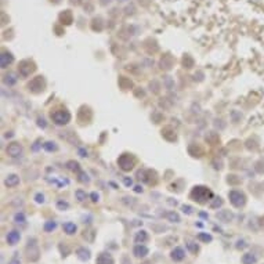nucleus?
Segmentation results:
<instances>
[{
	"mask_svg": "<svg viewBox=\"0 0 264 264\" xmlns=\"http://www.w3.org/2000/svg\"><path fill=\"white\" fill-rule=\"evenodd\" d=\"M118 2H126V0H118Z\"/></svg>",
	"mask_w": 264,
	"mask_h": 264,
	"instance_id": "79ce46f5",
	"label": "nucleus"
},
{
	"mask_svg": "<svg viewBox=\"0 0 264 264\" xmlns=\"http://www.w3.org/2000/svg\"><path fill=\"white\" fill-rule=\"evenodd\" d=\"M191 198H192L194 201H196L198 203H205V202H207L210 198H213V194H212V191L209 188H206V187L198 185L192 190Z\"/></svg>",
	"mask_w": 264,
	"mask_h": 264,
	"instance_id": "f257e3e1",
	"label": "nucleus"
},
{
	"mask_svg": "<svg viewBox=\"0 0 264 264\" xmlns=\"http://www.w3.org/2000/svg\"><path fill=\"white\" fill-rule=\"evenodd\" d=\"M14 220H15V223H25V216H24V213H17L15 216H14Z\"/></svg>",
	"mask_w": 264,
	"mask_h": 264,
	"instance_id": "b1692460",
	"label": "nucleus"
},
{
	"mask_svg": "<svg viewBox=\"0 0 264 264\" xmlns=\"http://www.w3.org/2000/svg\"><path fill=\"white\" fill-rule=\"evenodd\" d=\"M39 248H37V244H36V239L35 238H30L28 239V245H26V259L29 261H36L39 260Z\"/></svg>",
	"mask_w": 264,
	"mask_h": 264,
	"instance_id": "f03ea898",
	"label": "nucleus"
},
{
	"mask_svg": "<svg viewBox=\"0 0 264 264\" xmlns=\"http://www.w3.org/2000/svg\"><path fill=\"white\" fill-rule=\"evenodd\" d=\"M57 227V223H55V221H47L46 224H44V231L46 232H50V231H53L54 228Z\"/></svg>",
	"mask_w": 264,
	"mask_h": 264,
	"instance_id": "5701e85b",
	"label": "nucleus"
},
{
	"mask_svg": "<svg viewBox=\"0 0 264 264\" xmlns=\"http://www.w3.org/2000/svg\"><path fill=\"white\" fill-rule=\"evenodd\" d=\"M256 261H257V257L253 253H245L242 256V264H255Z\"/></svg>",
	"mask_w": 264,
	"mask_h": 264,
	"instance_id": "f3484780",
	"label": "nucleus"
},
{
	"mask_svg": "<svg viewBox=\"0 0 264 264\" xmlns=\"http://www.w3.org/2000/svg\"><path fill=\"white\" fill-rule=\"evenodd\" d=\"M57 207L60 210H67L69 207V205H68V202H62V201H60V202H57Z\"/></svg>",
	"mask_w": 264,
	"mask_h": 264,
	"instance_id": "cd10ccee",
	"label": "nucleus"
},
{
	"mask_svg": "<svg viewBox=\"0 0 264 264\" xmlns=\"http://www.w3.org/2000/svg\"><path fill=\"white\" fill-rule=\"evenodd\" d=\"M76 255H78V257L82 260V261H87L90 259V250L86 248H79L78 252H76Z\"/></svg>",
	"mask_w": 264,
	"mask_h": 264,
	"instance_id": "dca6fc26",
	"label": "nucleus"
},
{
	"mask_svg": "<svg viewBox=\"0 0 264 264\" xmlns=\"http://www.w3.org/2000/svg\"><path fill=\"white\" fill-rule=\"evenodd\" d=\"M134 241L137 242V244H144V242H147L148 241L147 231H138L137 234H135V237H134Z\"/></svg>",
	"mask_w": 264,
	"mask_h": 264,
	"instance_id": "a211bd4d",
	"label": "nucleus"
},
{
	"mask_svg": "<svg viewBox=\"0 0 264 264\" xmlns=\"http://www.w3.org/2000/svg\"><path fill=\"white\" fill-rule=\"evenodd\" d=\"M4 184H6L7 187H15V185H18V184H19V177L17 176V174H10V176H7Z\"/></svg>",
	"mask_w": 264,
	"mask_h": 264,
	"instance_id": "2eb2a0df",
	"label": "nucleus"
},
{
	"mask_svg": "<svg viewBox=\"0 0 264 264\" xmlns=\"http://www.w3.org/2000/svg\"><path fill=\"white\" fill-rule=\"evenodd\" d=\"M44 148H46L47 151H55V149H57V145H55V142H46V144H44Z\"/></svg>",
	"mask_w": 264,
	"mask_h": 264,
	"instance_id": "bb28decb",
	"label": "nucleus"
},
{
	"mask_svg": "<svg viewBox=\"0 0 264 264\" xmlns=\"http://www.w3.org/2000/svg\"><path fill=\"white\" fill-rule=\"evenodd\" d=\"M216 217L220 221H223V223H230V221L232 220V217H234V214H232L230 210H220L216 214Z\"/></svg>",
	"mask_w": 264,
	"mask_h": 264,
	"instance_id": "9d476101",
	"label": "nucleus"
},
{
	"mask_svg": "<svg viewBox=\"0 0 264 264\" xmlns=\"http://www.w3.org/2000/svg\"><path fill=\"white\" fill-rule=\"evenodd\" d=\"M123 181H124V184H126L127 187H129V185H131V184H133V181H131V180H129V179H124Z\"/></svg>",
	"mask_w": 264,
	"mask_h": 264,
	"instance_id": "f704fd0d",
	"label": "nucleus"
},
{
	"mask_svg": "<svg viewBox=\"0 0 264 264\" xmlns=\"http://www.w3.org/2000/svg\"><path fill=\"white\" fill-rule=\"evenodd\" d=\"M8 264H21V261L18 259H13V260H10V261H8Z\"/></svg>",
	"mask_w": 264,
	"mask_h": 264,
	"instance_id": "72a5a7b5",
	"label": "nucleus"
},
{
	"mask_svg": "<svg viewBox=\"0 0 264 264\" xmlns=\"http://www.w3.org/2000/svg\"><path fill=\"white\" fill-rule=\"evenodd\" d=\"M91 198H93V201H94V202H97V201H98V195H97L96 192L91 194Z\"/></svg>",
	"mask_w": 264,
	"mask_h": 264,
	"instance_id": "c9c22d12",
	"label": "nucleus"
},
{
	"mask_svg": "<svg viewBox=\"0 0 264 264\" xmlns=\"http://www.w3.org/2000/svg\"><path fill=\"white\" fill-rule=\"evenodd\" d=\"M122 263H123V264H131V261H130V260L127 259V257H123V259H122Z\"/></svg>",
	"mask_w": 264,
	"mask_h": 264,
	"instance_id": "e433bc0d",
	"label": "nucleus"
},
{
	"mask_svg": "<svg viewBox=\"0 0 264 264\" xmlns=\"http://www.w3.org/2000/svg\"><path fill=\"white\" fill-rule=\"evenodd\" d=\"M183 210H184V213H187V214H191V213H192V207H191V206H187V205H184V206H183Z\"/></svg>",
	"mask_w": 264,
	"mask_h": 264,
	"instance_id": "2f4dec72",
	"label": "nucleus"
},
{
	"mask_svg": "<svg viewBox=\"0 0 264 264\" xmlns=\"http://www.w3.org/2000/svg\"><path fill=\"white\" fill-rule=\"evenodd\" d=\"M68 168L71 170H79V165L76 162H68Z\"/></svg>",
	"mask_w": 264,
	"mask_h": 264,
	"instance_id": "c756f323",
	"label": "nucleus"
},
{
	"mask_svg": "<svg viewBox=\"0 0 264 264\" xmlns=\"http://www.w3.org/2000/svg\"><path fill=\"white\" fill-rule=\"evenodd\" d=\"M7 154L11 158H17L22 154V145L18 144V142H11V144L7 147Z\"/></svg>",
	"mask_w": 264,
	"mask_h": 264,
	"instance_id": "0eeeda50",
	"label": "nucleus"
},
{
	"mask_svg": "<svg viewBox=\"0 0 264 264\" xmlns=\"http://www.w3.org/2000/svg\"><path fill=\"white\" fill-rule=\"evenodd\" d=\"M115 263V260H113V257L109 255V253H100L98 255V257H97L96 260V264H113Z\"/></svg>",
	"mask_w": 264,
	"mask_h": 264,
	"instance_id": "1a4fd4ad",
	"label": "nucleus"
},
{
	"mask_svg": "<svg viewBox=\"0 0 264 264\" xmlns=\"http://www.w3.org/2000/svg\"><path fill=\"white\" fill-rule=\"evenodd\" d=\"M109 2H111V0H102L101 3H102V4H107V3H109Z\"/></svg>",
	"mask_w": 264,
	"mask_h": 264,
	"instance_id": "ea45409f",
	"label": "nucleus"
},
{
	"mask_svg": "<svg viewBox=\"0 0 264 264\" xmlns=\"http://www.w3.org/2000/svg\"><path fill=\"white\" fill-rule=\"evenodd\" d=\"M28 87H29V90H32L33 93L41 91V90L44 89V79L41 78V76H37L36 79H33V80L28 85Z\"/></svg>",
	"mask_w": 264,
	"mask_h": 264,
	"instance_id": "423d86ee",
	"label": "nucleus"
},
{
	"mask_svg": "<svg viewBox=\"0 0 264 264\" xmlns=\"http://www.w3.org/2000/svg\"><path fill=\"white\" fill-rule=\"evenodd\" d=\"M142 264H152L151 261H145V263H142Z\"/></svg>",
	"mask_w": 264,
	"mask_h": 264,
	"instance_id": "a19ab883",
	"label": "nucleus"
},
{
	"mask_svg": "<svg viewBox=\"0 0 264 264\" xmlns=\"http://www.w3.org/2000/svg\"><path fill=\"white\" fill-rule=\"evenodd\" d=\"M33 62L30 61H22L21 62V67H19V74L22 76H29L33 72Z\"/></svg>",
	"mask_w": 264,
	"mask_h": 264,
	"instance_id": "6e6552de",
	"label": "nucleus"
},
{
	"mask_svg": "<svg viewBox=\"0 0 264 264\" xmlns=\"http://www.w3.org/2000/svg\"><path fill=\"white\" fill-rule=\"evenodd\" d=\"M134 162L135 161H134L133 156H130L127 154H123L119 159H118V163H119L120 169L124 170V172H130V170L134 168Z\"/></svg>",
	"mask_w": 264,
	"mask_h": 264,
	"instance_id": "39448f33",
	"label": "nucleus"
},
{
	"mask_svg": "<svg viewBox=\"0 0 264 264\" xmlns=\"http://www.w3.org/2000/svg\"><path fill=\"white\" fill-rule=\"evenodd\" d=\"M51 118H53L54 123L58 124V126H64V124H67L69 120H71V113L68 112V111H55L54 113H51Z\"/></svg>",
	"mask_w": 264,
	"mask_h": 264,
	"instance_id": "7ed1b4c3",
	"label": "nucleus"
},
{
	"mask_svg": "<svg viewBox=\"0 0 264 264\" xmlns=\"http://www.w3.org/2000/svg\"><path fill=\"white\" fill-rule=\"evenodd\" d=\"M75 195H76V198H78V201H85V199H86V192H83L82 190H78V191H76Z\"/></svg>",
	"mask_w": 264,
	"mask_h": 264,
	"instance_id": "a878e982",
	"label": "nucleus"
},
{
	"mask_svg": "<svg viewBox=\"0 0 264 264\" xmlns=\"http://www.w3.org/2000/svg\"><path fill=\"white\" fill-rule=\"evenodd\" d=\"M35 201H36L37 203H43L44 202V195H41V194H37V195L35 196Z\"/></svg>",
	"mask_w": 264,
	"mask_h": 264,
	"instance_id": "7c9ffc66",
	"label": "nucleus"
},
{
	"mask_svg": "<svg viewBox=\"0 0 264 264\" xmlns=\"http://www.w3.org/2000/svg\"><path fill=\"white\" fill-rule=\"evenodd\" d=\"M3 82H4V85H7V86H13V85H15L17 78L14 74H7L4 78H3Z\"/></svg>",
	"mask_w": 264,
	"mask_h": 264,
	"instance_id": "aec40b11",
	"label": "nucleus"
},
{
	"mask_svg": "<svg viewBox=\"0 0 264 264\" xmlns=\"http://www.w3.org/2000/svg\"><path fill=\"white\" fill-rule=\"evenodd\" d=\"M39 126H41V127H46V123H44V120H43V119H39Z\"/></svg>",
	"mask_w": 264,
	"mask_h": 264,
	"instance_id": "4c0bfd02",
	"label": "nucleus"
},
{
	"mask_svg": "<svg viewBox=\"0 0 264 264\" xmlns=\"http://www.w3.org/2000/svg\"><path fill=\"white\" fill-rule=\"evenodd\" d=\"M187 248H188L192 253H198V250H199L198 245H196V244H194V242H188V244H187Z\"/></svg>",
	"mask_w": 264,
	"mask_h": 264,
	"instance_id": "393cba45",
	"label": "nucleus"
},
{
	"mask_svg": "<svg viewBox=\"0 0 264 264\" xmlns=\"http://www.w3.org/2000/svg\"><path fill=\"white\" fill-rule=\"evenodd\" d=\"M80 181H89L87 174H85V173H80Z\"/></svg>",
	"mask_w": 264,
	"mask_h": 264,
	"instance_id": "473e14b6",
	"label": "nucleus"
},
{
	"mask_svg": "<svg viewBox=\"0 0 264 264\" xmlns=\"http://www.w3.org/2000/svg\"><path fill=\"white\" fill-rule=\"evenodd\" d=\"M62 228H64L65 234H68V235H72V234H75V232H76L75 223H65L64 225H62Z\"/></svg>",
	"mask_w": 264,
	"mask_h": 264,
	"instance_id": "6ab92c4d",
	"label": "nucleus"
},
{
	"mask_svg": "<svg viewBox=\"0 0 264 264\" xmlns=\"http://www.w3.org/2000/svg\"><path fill=\"white\" fill-rule=\"evenodd\" d=\"M221 205H223V201H221L220 198H216V201H214V202L212 203L210 206H212V207H213V209H214V207H218V206H221Z\"/></svg>",
	"mask_w": 264,
	"mask_h": 264,
	"instance_id": "c85d7f7f",
	"label": "nucleus"
},
{
	"mask_svg": "<svg viewBox=\"0 0 264 264\" xmlns=\"http://www.w3.org/2000/svg\"><path fill=\"white\" fill-rule=\"evenodd\" d=\"M135 191H137V192H140V191H142V188H141V187H135Z\"/></svg>",
	"mask_w": 264,
	"mask_h": 264,
	"instance_id": "58836bf2",
	"label": "nucleus"
},
{
	"mask_svg": "<svg viewBox=\"0 0 264 264\" xmlns=\"http://www.w3.org/2000/svg\"><path fill=\"white\" fill-rule=\"evenodd\" d=\"M198 239L199 241L205 242V244H207V242H212V235L210 234H205V232H201V234H198Z\"/></svg>",
	"mask_w": 264,
	"mask_h": 264,
	"instance_id": "412c9836",
	"label": "nucleus"
},
{
	"mask_svg": "<svg viewBox=\"0 0 264 264\" xmlns=\"http://www.w3.org/2000/svg\"><path fill=\"white\" fill-rule=\"evenodd\" d=\"M228 196H230V202L234 205L235 207H242L246 202V198L244 195V192H241V191H230V194H228Z\"/></svg>",
	"mask_w": 264,
	"mask_h": 264,
	"instance_id": "20e7f679",
	"label": "nucleus"
},
{
	"mask_svg": "<svg viewBox=\"0 0 264 264\" xmlns=\"http://www.w3.org/2000/svg\"><path fill=\"white\" fill-rule=\"evenodd\" d=\"M133 253L137 256V257H145V256L148 255V248H147V246H144L142 244H138V245L134 246Z\"/></svg>",
	"mask_w": 264,
	"mask_h": 264,
	"instance_id": "ddd939ff",
	"label": "nucleus"
},
{
	"mask_svg": "<svg viewBox=\"0 0 264 264\" xmlns=\"http://www.w3.org/2000/svg\"><path fill=\"white\" fill-rule=\"evenodd\" d=\"M170 256H172V259L174 260V261H181V260L185 257V252H184L183 248H174L170 253Z\"/></svg>",
	"mask_w": 264,
	"mask_h": 264,
	"instance_id": "9b49d317",
	"label": "nucleus"
},
{
	"mask_svg": "<svg viewBox=\"0 0 264 264\" xmlns=\"http://www.w3.org/2000/svg\"><path fill=\"white\" fill-rule=\"evenodd\" d=\"M13 61L14 58L10 53H2V55H0V65H2V68H7Z\"/></svg>",
	"mask_w": 264,
	"mask_h": 264,
	"instance_id": "4468645a",
	"label": "nucleus"
},
{
	"mask_svg": "<svg viewBox=\"0 0 264 264\" xmlns=\"http://www.w3.org/2000/svg\"><path fill=\"white\" fill-rule=\"evenodd\" d=\"M166 217H168V220L173 221V223H179V221H180V216L177 213H174V212H169Z\"/></svg>",
	"mask_w": 264,
	"mask_h": 264,
	"instance_id": "4be33fe9",
	"label": "nucleus"
},
{
	"mask_svg": "<svg viewBox=\"0 0 264 264\" xmlns=\"http://www.w3.org/2000/svg\"><path fill=\"white\" fill-rule=\"evenodd\" d=\"M19 238H21V234L17 230H13V231H10L8 234H7V242H8V245L18 244Z\"/></svg>",
	"mask_w": 264,
	"mask_h": 264,
	"instance_id": "f8f14e48",
	"label": "nucleus"
}]
</instances>
